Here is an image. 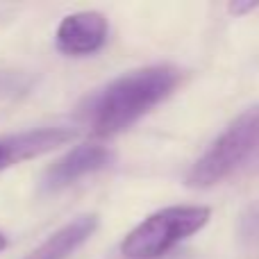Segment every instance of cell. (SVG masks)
Returning <instances> with one entry per match:
<instances>
[{"mask_svg": "<svg viewBox=\"0 0 259 259\" xmlns=\"http://www.w3.org/2000/svg\"><path fill=\"white\" fill-rule=\"evenodd\" d=\"M180 77L182 73L175 66L157 64L130 71L112 80L89 103L87 116L91 132L96 137H114L134 125L139 118L173 94L180 84Z\"/></svg>", "mask_w": 259, "mask_h": 259, "instance_id": "cell-1", "label": "cell"}, {"mask_svg": "<svg viewBox=\"0 0 259 259\" xmlns=\"http://www.w3.org/2000/svg\"><path fill=\"white\" fill-rule=\"evenodd\" d=\"M259 150V103L243 109L189 168L187 184L207 189L239 170Z\"/></svg>", "mask_w": 259, "mask_h": 259, "instance_id": "cell-2", "label": "cell"}, {"mask_svg": "<svg viewBox=\"0 0 259 259\" xmlns=\"http://www.w3.org/2000/svg\"><path fill=\"white\" fill-rule=\"evenodd\" d=\"M209 207L175 205L150 214L125 237L121 252L125 259H159L178 243L187 241L209 223Z\"/></svg>", "mask_w": 259, "mask_h": 259, "instance_id": "cell-3", "label": "cell"}, {"mask_svg": "<svg viewBox=\"0 0 259 259\" xmlns=\"http://www.w3.org/2000/svg\"><path fill=\"white\" fill-rule=\"evenodd\" d=\"M109 23L103 14L98 12H75L68 14L57 27V48L64 55L71 57H82L100 50L107 41Z\"/></svg>", "mask_w": 259, "mask_h": 259, "instance_id": "cell-4", "label": "cell"}, {"mask_svg": "<svg viewBox=\"0 0 259 259\" xmlns=\"http://www.w3.org/2000/svg\"><path fill=\"white\" fill-rule=\"evenodd\" d=\"M73 137L75 130L71 127H36L0 137V170L57 150L59 146H66Z\"/></svg>", "mask_w": 259, "mask_h": 259, "instance_id": "cell-5", "label": "cell"}, {"mask_svg": "<svg viewBox=\"0 0 259 259\" xmlns=\"http://www.w3.org/2000/svg\"><path fill=\"white\" fill-rule=\"evenodd\" d=\"M112 161H114V155L109 148L96 146V143L77 146L46 170L44 189L46 191H59V189L68 187V184H73L75 180L84 178V175L107 168Z\"/></svg>", "mask_w": 259, "mask_h": 259, "instance_id": "cell-6", "label": "cell"}, {"mask_svg": "<svg viewBox=\"0 0 259 259\" xmlns=\"http://www.w3.org/2000/svg\"><path fill=\"white\" fill-rule=\"evenodd\" d=\"M98 230V216L82 214L53 232L41 246H36L25 259H66L71 252H75L91 234Z\"/></svg>", "mask_w": 259, "mask_h": 259, "instance_id": "cell-7", "label": "cell"}, {"mask_svg": "<svg viewBox=\"0 0 259 259\" xmlns=\"http://www.w3.org/2000/svg\"><path fill=\"white\" fill-rule=\"evenodd\" d=\"M259 3L255 0H250V3H243V0H234V3L228 5V12L234 14V16H246V14H250L252 9H257Z\"/></svg>", "mask_w": 259, "mask_h": 259, "instance_id": "cell-8", "label": "cell"}, {"mask_svg": "<svg viewBox=\"0 0 259 259\" xmlns=\"http://www.w3.org/2000/svg\"><path fill=\"white\" fill-rule=\"evenodd\" d=\"M7 248V239H5V234L0 232V250H5Z\"/></svg>", "mask_w": 259, "mask_h": 259, "instance_id": "cell-9", "label": "cell"}]
</instances>
